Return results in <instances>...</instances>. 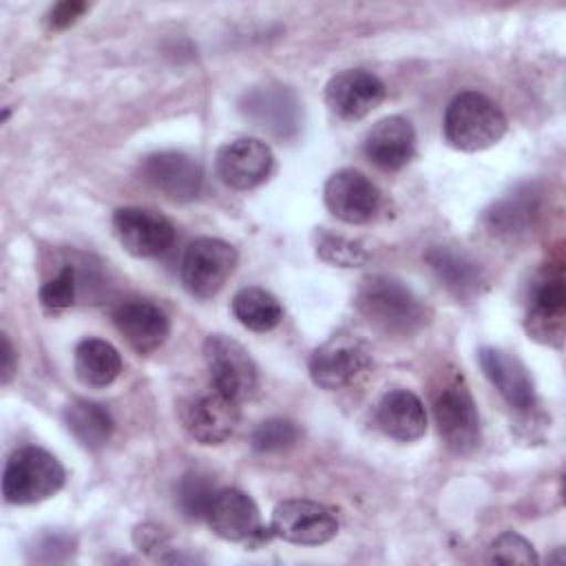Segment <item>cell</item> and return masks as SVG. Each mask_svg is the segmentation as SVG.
<instances>
[{"mask_svg":"<svg viewBox=\"0 0 566 566\" xmlns=\"http://www.w3.org/2000/svg\"><path fill=\"white\" fill-rule=\"evenodd\" d=\"M363 318L385 336H411L429 321L422 298L402 281L391 276H367L356 294Z\"/></svg>","mask_w":566,"mask_h":566,"instance_id":"cell-1","label":"cell"},{"mask_svg":"<svg viewBox=\"0 0 566 566\" xmlns=\"http://www.w3.org/2000/svg\"><path fill=\"white\" fill-rule=\"evenodd\" d=\"M506 115L502 108L478 91L458 93L444 111V139L462 150L478 153L495 146L506 133Z\"/></svg>","mask_w":566,"mask_h":566,"instance_id":"cell-2","label":"cell"},{"mask_svg":"<svg viewBox=\"0 0 566 566\" xmlns=\"http://www.w3.org/2000/svg\"><path fill=\"white\" fill-rule=\"evenodd\" d=\"M64 467L42 447L15 449L2 473V495L9 504H35L53 497L64 486Z\"/></svg>","mask_w":566,"mask_h":566,"instance_id":"cell-3","label":"cell"},{"mask_svg":"<svg viewBox=\"0 0 566 566\" xmlns=\"http://www.w3.org/2000/svg\"><path fill=\"white\" fill-rule=\"evenodd\" d=\"M203 360L210 382L223 396L243 402L259 389V369L250 352L226 334H210L203 340Z\"/></svg>","mask_w":566,"mask_h":566,"instance_id":"cell-4","label":"cell"},{"mask_svg":"<svg viewBox=\"0 0 566 566\" xmlns=\"http://www.w3.org/2000/svg\"><path fill=\"white\" fill-rule=\"evenodd\" d=\"M371 365L367 343L354 334H334L310 356V376L314 385L336 391L354 385Z\"/></svg>","mask_w":566,"mask_h":566,"instance_id":"cell-5","label":"cell"},{"mask_svg":"<svg viewBox=\"0 0 566 566\" xmlns=\"http://www.w3.org/2000/svg\"><path fill=\"white\" fill-rule=\"evenodd\" d=\"M433 416L444 447L455 455H467L480 444V416L475 400L462 378L449 380L433 400Z\"/></svg>","mask_w":566,"mask_h":566,"instance_id":"cell-6","label":"cell"},{"mask_svg":"<svg viewBox=\"0 0 566 566\" xmlns=\"http://www.w3.org/2000/svg\"><path fill=\"white\" fill-rule=\"evenodd\" d=\"M239 261L237 248L223 239L199 237L181 259V283L197 298H212L221 292Z\"/></svg>","mask_w":566,"mask_h":566,"instance_id":"cell-7","label":"cell"},{"mask_svg":"<svg viewBox=\"0 0 566 566\" xmlns=\"http://www.w3.org/2000/svg\"><path fill=\"white\" fill-rule=\"evenodd\" d=\"M564 321H566V290L562 270L546 268L537 274L531 285L528 310L524 327L528 338L559 347L564 340Z\"/></svg>","mask_w":566,"mask_h":566,"instance_id":"cell-8","label":"cell"},{"mask_svg":"<svg viewBox=\"0 0 566 566\" xmlns=\"http://www.w3.org/2000/svg\"><path fill=\"white\" fill-rule=\"evenodd\" d=\"M270 531L274 537L290 544L318 546L338 533V517L321 502L294 497L276 504Z\"/></svg>","mask_w":566,"mask_h":566,"instance_id":"cell-9","label":"cell"},{"mask_svg":"<svg viewBox=\"0 0 566 566\" xmlns=\"http://www.w3.org/2000/svg\"><path fill=\"white\" fill-rule=\"evenodd\" d=\"M206 522L214 535L228 542H243L250 546H259L270 537H274L270 528L268 533H263L265 528L261 526L259 506L248 493L239 489H217L212 504L208 509Z\"/></svg>","mask_w":566,"mask_h":566,"instance_id":"cell-10","label":"cell"},{"mask_svg":"<svg viewBox=\"0 0 566 566\" xmlns=\"http://www.w3.org/2000/svg\"><path fill=\"white\" fill-rule=\"evenodd\" d=\"M239 402L223 396L212 387V391L190 396L181 409L179 418L186 433L199 444H221L226 442L239 424Z\"/></svg>","mask_w":566,"mask_h":566,"instance_id":"cell-11","label":"cell"},{"mask_svg":"<svg viewBox=\"0 0 566 566\" xmlns=\"http://www.w3.org/2000/svg\"><path fill=\"white\" fill-rule=\"evenodd\" d=\"M113 230L122 248L137 259H148L166 252L175 239V226L168 217L139 206H126L115 210Z\"/></svg>","mask_w":566,"mask_h":566,"instance_id":"cell-12","label":"cell"},{"mask_svg":"<svg viewBox=\"0 0 566 566\" xmlns=\"http://www.w3.org/2000/svg\"><path fill=\"white\" fill-rule=\"evenodd\" d=\"M274 166L270 146L261 139L241 137L223 144L217 150L214 168L219 179L232 190H252L261 186Z\"/></svg>","mask_w":566,"mask_h":566,"instance_id":"cell-13","label":"cell"},{"mask_svg":"<svg viewBox=\"0 0 566 566\" xmlns=\"http://www.w3.org/2000/svg\"><path fill=\"white\" fill-rule=\"evenodd\" d=\"M144 181L170 201H192L201 192V164L181 150L153 153L142 161Z\"/></svg>","mask_w":566,"mask_h":566,"instance_id":"cell-14","label":"cell"},{"mask_svg":"<svg viewBox=\"0 0 566 566\" xmlns=\"http://www.w3.org/2000/svg\"><path fill=\"white\" fill-rule=\"evenodd\" d=\"M327 210L352 226L367 223L380 208V192L360 170H336L323 188Z\"/></svg>","mask_w":566,"mask_h":566,"instance_id":"cell-15","label":"cell"},{"mask_svg":"<svg viewBox=\"0 0 566 566\" xmlns=\"http://www.w3.org/2000/svg\"><path fill=\"white\" fill-rule=\"evenodd\" d=\"M385 84L365 69H347L325 84V102L340 119H363L385 99Z\"/></svg>","mask_w":566,"mask_h":566,"instance_id":"cell-16","label":"cell"},{"mask_svg":"<svg viewBox=\"0 0 566 566\" xmlns=\"http://www.w3.org/2000/svg\"><path fill=\"white\" fill-rule=\"evenodd\" d=\"M113 323L122 338L137 352L150 354L159 349L170 334L168 314L146 298L122 301L113 310Z\"/></svg>","mask_w":566,"mask_h":566,"instance_id":"cell-17","label":"cell"},{"mask_svg":"<svg viewBox=\"0 0 566 566\" xmlns=\"http://www.w3.org/2000/svg\"><path fill=\"white\" fill-rule=\"evenodd\" d=\"M480 367L497 394L506 400L509 407L526 413L535 407V385L526 365L497 347H482L478 352Z\"/></svg>","mask_w":566,"mask_h":566,"instance_id":"cell-18","label":"cell"},{"mask_svg":"<svg viewBox=\"0 0 566 566\" xmlns=\"http://www.w3.org/2000/svg\"><path fill=\"white\" fill-rule=\"evenodd\" d=\"M365 155L382 170H400L416 153V130L409 119L389 115L378 119L365 135Z\"/></svg>","mask_w":566,"mask_h":566,"instance_id":"cell-19","label":"cell"},{"mask_svg":"<svg viewBox=\"0 0 566 566\" xmlns=\"http://www.w3.org/2000/svg\"><path fill=\"white\" fill-rule=\"evenodd\" d=\"M429 268L438 276V281L460 301H473L482 294L486 285V276L467 252L455 250L451 245H433L424 254Z\"/></svg>","mask_w":566,"mask_h":566,"instance_id":"cell-20","label":"cell"},{"mask_svg":"<svg viewBox=\"0 0 566 566\" xmlns=\"http://www.w3.org/2000/svg\"><path fill=\"white\" fill-rule=\"evenodd\" d=\"M243 113L259 128L287 137L298 126V99L287 86L254 88L243 99Z\"/></svg>","mask_w":566,"mask_h":566,"instance_id":"cell-21","label":"cell"},{"mask_svg":"<svg viewBox=\"0 0 566 566\" xmlns=\"http://www.w3.org/2000/svg\"><path fill=\"white\" fill-rule=\"evenodd\" d=\"M376 424L398 442H413L427 431V411L413 391L391 389L376 407Z\"/></svg>","mask_w":566,"mask_h":566,"instance_id":"cell-22","label":"cell"},{"mask_svg":"<svg viewBox=\"0 0 566 566\" xmlns=\"http://www.w3.org/2000/svg\"><path fill=\"white\" fill-rule=\"evenodd\" d=\"M73 369L82 385L108 387L122 371V356L108 340L84 338L75 347Z\"/></svg>","mask_w":566,"mask_h":566,"instance_id":"cell-23","label":"cell"},{"mask_svg":"<svg viewBox=\"0 0 566 566\" xmlns=\"http://www.w3.org/2000/svg\"><path fill=\"white\" fill-rule=\"evenodd\" d=\"M232 314L243 327L252 332H270L281 323L283 307L279 298L265 287L248 285L232 296Z\"/></svg>","mask_w":566,"mask_h":566,"instance_id":"cell-24","label":"cell"},{"mask_svg":"<svg viewBox=\"0 0 566 566\" xmlns=\"http://www.w3.org/2000/svg\"><path fill=\"white\" fill-rule=\"evenodd\" d=\"M64 422L73 438L95 451L102 449L113 433V418L106 407L91 400H75L64 409Z\"/></svg>","mask_w":566,"mask_h":566,"instance_id":"cell-25","label":"cell"},{"mask_svg":"<svg viewBox=\"0 0 566 566\" xmlns=\"http://www.w3.org/2000/svg\"><path fill=\"white\" fill-rule=\"evenodd\" d=\"M214 493H217V486L210 480V475H203L199 471H188L177 484V506L181 515L190 522L206 520Z\"/></svg>","mask_w":566,"mask_h":566,"instance_id":"cell-26","label":"cell"},{"mask_svg":"<svg viewBox=\"0 0 566 566\" xmlns=\"http://www.w3.org/2000/svg\"><path fill=\"white\" fill-rule=\"evenodd\" d=\"M298 440V427L287 420V418H270L263 420L261 424L254 427L250 442L254 451L261 453H272V451H283L296 444Z\"/></svg>","mask_w":566,"mask_h":566,"instance_id":"cell-27","label":"cell"},{"mask_svg":"<svg viewBox=\"0 0 566 566\" xmlns=\"http://www.w3.org/2000/svg\"><path fill=\"white\" fill-rule=\"evenodd\" d=\"M316 252L323 261L340 268H358L369 259V252L363 248V243L338 234H321Z\"/></svg>","mask_w":566,"mask_h":566,"instance_id":"cell-28","label":"cell"},{"mask_svg":"<svg viewBox=\"0 0 566 566\" xmlns=\"http://www.w3.org/2000/svg\"><path fill=\"white\" fill-rule=\"evenodd\" d=\"M77 270L75 265H62L60 272L40 287V303L46 310H66L77 298Z\"/></svg>","mask_w":566,"mask_h":566,"instance_id":"cell-29","label":"cell"},{"mask_svg":"<svg viewBox=\"0 0 566 566\" xmlns=\"http://www.w3.org/2000/svg\"><path fill=\"white\" fill-rule=\"evenodd\" d=\"M489 562L531 566L537 564V553L526 537H522L515 531H506L493 539L489 548Z\"/></svg>","mask_w":566,"mask_h":566,"instance_id":"cell-30","label":"cell"},{"mask_svg":"<svg viewBox=\"0 0 566 566\" xmlns=\"http://www.w3.org/2000/svg\"><path fill=\"white\" fill-rule=\"evenodd\" d=\"M88 9V4L86 2H80V0H64V2H57V4H53L51 9H49V13H46V27L51 29V31H64V29H69L71 24H75L82 15H84V11Z\"/></svg>","mask_w":566,"mask_h":566,"instance_id":"cell-31","label":"cell"},{"mask_svg":"<svg viewBox=\"0 0 566 566\" xmlns=\"http://www.w3.org/2000/svg\"><path fill=\"white\" fill-rule=\"evenodd\" d=\"M133 542L144 553H159L161 548L168 546V537H166L164 528H159L157 524H139V526H135Z\"/></svg>","mask_w":566,"mask_h":566,"instance_id":"cell-32","label":"cell"},{"mask_svg":"<svg viewBox=\"0 0 566 566\" xmlns=\"http://www.w3.org/2000/svg\"><path fill=\"white\" fill-rule=\"evenodd\" d=\"M2 347H0V358H2V367H0V374H2V385H9V380L13 378L15 374V367H18V360H15V349L9 340L7 334H2Z\"/></svg>","mask_w":566,"mask_h":566,"instance_id":"cell-33","label":"cell"}]
</instances>
